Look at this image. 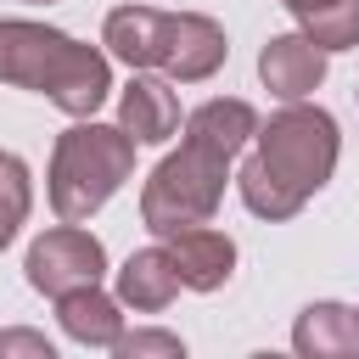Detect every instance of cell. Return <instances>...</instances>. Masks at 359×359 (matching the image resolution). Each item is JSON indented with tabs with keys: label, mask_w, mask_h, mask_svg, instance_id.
Segmentation results:
<instances>
[{
	"label": "cell",
	"mask_w": 359,
	"mask_h": 359,
	"mask_svg": "<svg viewBox=\"0 0 359 359\" xmlns=\"http://www.w3.org/2000/svg\"><path fill=\"white\" fill-rule=\"evenodd\" d=\"M101 45L129 67H157L180 84H202L224 67V28L202 11H157V6H118L107 11Z\"/></svg>",
	"instance_id": "277c9868"
},
{
	"label": "cell",
	"mask_w": 359,
	"mask_h": 359,
	"mask_svg": "<svg viewBox=\"0 0 359 359\" xmlns=\"http://www.w3.org/2000/svg\"><path fill=\"white\" fill-rule=\"evenodd\" d=\"M22 269H28V286H34V292L67 297V292H79V286H101V275H107V247H101L90 230H79V224L62 219L56 230H45V236L28 247Z\"/></svg>",
	"instance_id": "8992f818"
},
{
	"label": "cell",
	"mask_w": 359,
	"mask_h": 359,
	"mask_svg": "<svg viewBox=\"0 0 359 359\" xmlns=\"http://www.w3.org/2000/svg\"><path fill=\"white\" fill-rule=\"evenodd\" d=\"M297 28L331 56V50H353L359 45V0H331L309 17H297Z\"/></svg>",
	"instance_id": "5bb4252c"
},
{
	"label": "cell",
	"mask_w": 359,
	"mask_h": 359,
	"mask_svg": "<svg viewBox=\"0 0 359 359\" xmlns=\"http://www.w3.org/2000/svg\"><path fill=\"white\" fill-rule=\"evenodd\" d=\"M112 353H123V359H135V353H168V359H180L185 348H180V337H168V331H135V337H118Z\"/></svg>",
	"instance_id": "9a60e30c"
},
{
	"label": "cell",
	"mask_w": 359,
	"mask_h": 359,
	"mask_svg": "<svg viewBox=\"0 0 359 359\" xmlns=\"http://www.w3.org/2000/svg\"><path fill=\"white\" fill-rule=\"evenodd\" d=\"M180 269L168 258V247H140L129 252V264L118 269V303H129L135 314H157L180 297Z\"/></svg>",
	"instance_id": "30bf717a"
},
{
	"label": "cell",
	"mask_w": 359,
	"mask_h": 359,
	"mask_svg": "<svg viewBox=\"0 0 359 359\" xmlns=\"http://www.w3.org/2000/svg\"><path fill=\"white\" fill-rule=\"evenodd\" d=\"M34 6H45V0H34Z\"/></svg>",
	"instance_id": "ac0fdd59"
},
{
	"label": "cell",
	"mask_w": 359,
	"mask_h": 359,
	"mask_svg": "<svg viewBox=\"0 0 359 359\" xmlns=\"http://www.w3.org/2000/svg\"><path fill=\"white\" fill-rule=\"evenodd\" d=\"M0 84L39 90L67 118H95V107L112 95V67L95 45H79L62 28L6 17L0 22Z\"/></svg>",
	"instance_id": "3957f363"
},
{
	"label": "cell",
	"mask_w": 359,
	"mask_h": 359,
	"mask_svg": "<svg viewBox=\"0 0 359 359\" xmlns=\"http://www.w3.org/2000/svg\"><path fill=\"white\" fill-rule=\"evenodd\" d=\"M258 79H264V90L280 95V101H303V95H314L320 79H325V50H320L303 28H297V34H275V39L258 50Z\"/></svg>",
	"instance_id": "52a82bcc"
},
{
	"label": "cell",
	"mask_w": 359,
	"mask_h": 359,
	"mask_svg": "<svg viewBox=\"0 0 359 359\" xmlns=\"http://www.w3.org/2000/svg\"><path fill=\"white\" fill-rule=\"evenodd\" d=\"M258 135V112L247 101H202L191 118H185V140L180 151H168L146 191H140V219L151 236H168V230H185V224H208L224 202V180H230V163L236 151Z\"/></svg>",
	"instance_id": "6da1fadb"
},
{
	"label": "cell",
	"mask_w": 359,
	"mask_h": 359,
	"mask_svg": "<svg viewBox=\"0 0 359 359\" xmlns=\"http://www.w3.org/2000/svg\"><path fill=\"white\" fill-rule=\"evenodd\" d=\"M163 247H168V258H174V269H180V280H185L191 292H219V286L236 275V241H230L224 230H213V224L168 230Z\"/></svg>",
	"instance_id": "ba28073f"
},
{
	"label": "cell",
	"mask_w": 359,
	"mask_h": 359,
	"mask_svg": "<svg viewBox=\"0 0 359 359\" xmlns=\"http://www.w3.org/2000/svg\"><path fill=\"white\" fill-rule=\"evenodd\" d=\"M292 348L309 359H348L359 353V309L342 303H309L292 325Z\"/></svg>",
	"instance_id": "8fae6325"
},
{
	"label": "cell",
	"mask_w": 359,
	"mask_h": 359,
	"mask_svg": "<svg viewBox=\"0 0 359 359\" xmlns=\"http://www.w3.org/2000/svg\"><path fill=\"white\" fill-rule=\"evenodd\" d=\"M337 151H342V135H337V118L325 107H303V101H286L269 123H258L252 135V157L241 163L236 185H241V202L247 213L258 219H292L337 168Z\"/></svg>",
	"instance_id": "7a4b0ae2"
},
{
	"label": "cell",
	"mask_w": 359,
	"mask_h": 359,
	"mask_svg": "<svg viewBox=\"0 0 359 359\" xmlns=\"http://www.w3.org/2000/svg\"><path fill=\"white\" fill-rule=\"evenodd\" d=\"M118 123H123V135H135V146H163L180 129V95L163 79L135 73L118 95Z\"/></svg>",
	"instance_id": "9c48e42d"
},
{
	"label": "cell",
	"mask_w": 359,
	"mask_h": 359,
	"mask_svg": "<svg viewBox=\"0 0 359 359\" xmlns=\"http://www.w3.org/2000/svg\"><path fill=\"white\" fill-rule=\"evenodd\" d=\"M292 17H309V11H320V6H331V0H280Z\"/></svg>",
	"instance_id": "e0dca14e"
},
{
	"label": "cell",
	"mask_w": 359,
	"mask_h": 359,
	"mask_svg": "<svg viewBox=\"0 0 359 359\" xmlns=\"http://www.w3.org/2000/svg\"><path fill=\"white\" fill-rule=\"evenodd\" d=\"M135 174V135H123V123H95L79 118L67 135H56L50 151V208L67 224H84L95 208H107V196Z\"/></svg>",
	"instance_id": "5b68a950"
},
{
	"label": "cell",
	"mask_w": 359,
	"mask_h": 359,
	"mask_svg": "<svg viewBox=\"0 0 359 359\" xmlns=\"http://www.w3.org/2000/svg\"><path fill=\"white\" fill-rule=\"evenodd\" d=\"M11 353H34V359H50V342L39 331H0V359Z\"/></svg>",
	"instance_id": "2e32d148"
},
{
	"label": "cell",
	"mask_w": 359,
	"mask_h": 359,
	"mask_svg": "<svg viewBox=\"0 0 359 359\" xmlns=\"http://www.w3.org/2000/svg\"><path fill=\"white\" fill-rule=\"evenodd\" d=\"M34 208V185H28V163L17 151H0V252L17 241L22 219Z\"/></svg>",
	"instance_id": "4fadbf2b"
},
{
	"label": "cell",
	"mask_w": 359,
	"mask_h": 359,
	"mask_svg": "<svg viewBox=\"0 0 359 359\" xmlns=\"http://www.w3.org/2000/svg\"><path fill=\"white\" fill-rule=\"evenodd\" d=\"M56 320L73 342L84 348H112L123 337V314H118V297H107L101 286H79L67 297H56Z\"/></svg>",
	"instance_id": "7c38bea8"
}]
</instances>
